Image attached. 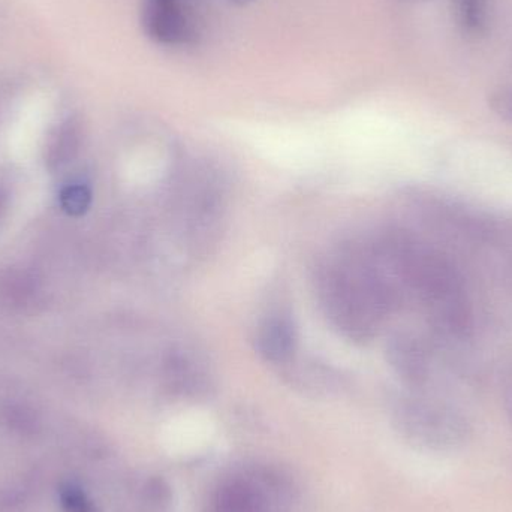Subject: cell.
I'll list each match as a JSON object with an SVG mask.
<instances>
[{"instance_id":"obj_1","label":"cell","mask_w":512,"mask_h":512,"mask_svg":"<svg viewBox=\"0 0 512 512\" xmlns=\"http://www.w3.org/2000/svg\"><path fill=\"white\" fill-rule=\"evenodd\" d=\"M408 421L415 438L433 450H457L471 433L465 414L442 400H415L409 405Z\"/></svg>"},{"instance_id":"obj_2","label":"cell","mask_w":512,"mask_h":512,"mask_svg":"<svg viewBox=\"0 0 512 512\" xmlns=\"http://www.w3.org/2000/svg\"><path fill=\"white\" fill-rule=\"evenodd\" d=\"M141 26L147 38L164 47H189L200 38V24L188 0H144Z\"/></svg>"},{"instance_id":"obj_3","label":"cell","mask_w":512,"mask_h":512,"mask_svg":"<svg viewBox=\"0 0 512 512\" xmlns=\"http://www.w3.org/2000/svg\"><path fill=\"white\" fill-rule=\"evenodd\" d=\"M258 349L262 357L282 363L292 357L295 349V330L286 316H271L258 334Z\"/></svg>"},{"instance_id":"obj_4","label":"cell","mask_w":512,"mask_h":512,"mask_svg":"<svg viewBox=\"0 0 512 512\" xmlns=\"http://www.w3.org/2000/svg\"><path fill=\"white\" fill-rule=\"evenodd\" d=\"M391 360L409 381L420 384L430 372V357L426 345L415 337L400 336L393 340L390 349Z\"/></svg>"},{"instance_id":"obj_5","label":"cell","mask_w":512,"mask_h":512,"mask_svg":"<svg viewBox=\"0 0 512 512\" xmlns=\"http://www.w3.org/2000/svg\"><path fill=\"white\" fill-rule=\"evenodd\" d=\"M457 26L469 38H480L489 30L490 0H453Z\"/></svg>"},{"instance_id":"obj_6","label":"cell","mask_w":512,"mask_h":512,"mask_svg":"<svg viewBox=\"0 0 512 512\" xmlns=\"http://www.w3.org/2000/svg\"><path fill=\"white\" fill-rule=\"evenodd\" d=\"M60 207L66 215L80 218L86 215L92 204V192L86 185H71L62 189L59 195Z\"/></svg>"},{"instance_id":"obj_7","label":"cell","mask_w":512,"mask_h":512,"mask_svg":"<svg viewBox=\"0 0 512 512\" xmlns=\"http://www.w3.org/2000/svg\"><path fill=\"white\" fill-rule=\"evenodd\" d=\"M57 498L62 512H95L92 502L77 484H60Z\"/></svg>"},{"instance_id":"obj_8","label":"cell","mask_w":512,"mask_h":512,"mask_svg":"<svg viewBox=\"0 0 512 512\" xmlns=\"http://www.w3.org/2000/svg\"><path fill=\"white\" fill-rule=\"evenodd\" d=\"M492 107L504 120L512 123V78L495 90Z\"/></svg>"},{"instance_id":"obj_9","label":"cell","mask_w":512,"mask_h":512,"mask_svg":"<svg viewBox=\"0 0 512 512\" xmlns=\"http://www.w3.org/2000/svg\"><path fill=\"white\" fill-rule=\"evenodd\" d=\"M504 405L505 411H507L508 420H510L512 426V366L508 370L507 376L504 381Z\"/></svg>"},{"instance_id":"obj_10","label":"cell","mask_w":512,"mask_h":512,"mask_svg":"<svg viewBox=\"0 0 512 512\" xmlns=\"http://www.w3.org/2000/svg\"><path fill=\"white\" fill-rule=\"evenodd\" d=\"M231 2L237 3V5H248V3L255 2V0H231Z\"/></svg>"}]
</instances>
